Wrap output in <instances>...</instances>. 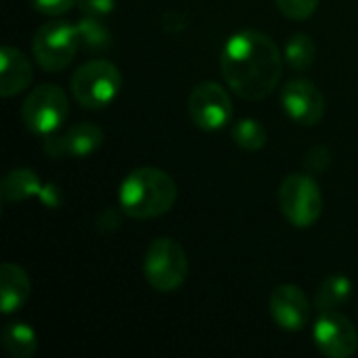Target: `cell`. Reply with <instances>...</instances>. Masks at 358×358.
<instances>
[{"label":"cell","instance_id":"7a4b0ae2","mask_svg":"<svg viewBox=\"0 0 358 358\" xmlns=\"http://www.w3.org/2000/svg\"><path fill=\"white\" fill-rule=\"evenodd\" d=\"M176 201V185L159 168H138L120 187V208L134 220L164 216Z\"/></svg>","mask_w":358,"mask_h":358},{"label":"cell","instance_id":"ffe728a7","mask_svg":"<svg viewBox=\"0 0 358 358\" xmlns=\"http://www.w3.org/2000/svg\"><path fill=\"white\" fill-rule=\"evenodd\" d=\"M233 141L245 151H260L266 145V130L258 120L243 117L233 126Z\"/></svg>","mask_w":358,"mask_h":358},{"label":"cell","instance_id":"5b68a950","mask_svg":"<svg viewBox=\"0 0 358 358\" xmlns=\"http://www.w3.org/2000/svg\"><path fill=\"white\" fill-rule=\"evenodd\" d=\"M69 115L67 94L57 84L36 86L21 105V117L29 132L48 136L61 128Z\"/></svg>","mask_w":358,"mask_h":358},{"label":"cell","instance_id":"8fae6325","mask_svg":"<svg viewBox=\"0 0 358 358\" xmlns=\"http://www.w3.org/2000/svg\"><path fill=\"white\" fill-rule=\"evenodd\" d=\"M103 145V130L92 124H76L61 134H48L44 141V153L48 157H86Z\"/></svg>","mask_w":358,"mask_h":358},{"label":"cell","instance_id":"ba28073f","mask_svg":"<svg viewBox=\"0 0 358 358\" xmlns=\"http://www.w3.org/2000/svg\"><path fill=\"white\" fill-rule=\"evenodd\" d=\"M189 115L201 130L214 132L224 128L233 117V103L229 92L216 82H201L189 96Z\"/></svg>","mask_w":358,"mask_h":358},{"label":"cell","instance_id":"6da1fadb","mask_svg":"<svg viewBox=\"0 0 358 358\" xmlns=\"http://www.w3.org/2000/svg\"><path fill=\"white\" fill-rule=\"evenodd\" d=\"M220 71L229 88L245 101L268 96L283 73V57L271 36L243 29L229 38L220 55Z\"/></svg>","mask_w":358,"mask_h":358},{"label":"cell","instance_id":"9c48e42d","mask_svg":"<svg viewBox=\"0 0 358 358\" xmlns=\"http://www.w3.org/2000/svg\"><path fill=\"white\" fill-rule=\"evenodd\" d=\"M313 338L319 352L329 358H348L358 350V334L355 325L338 310L321 313L315 323Z\"/></svg>","mask_w":358,"mask_h":358},{"label":"cell","instance_id":"8992f818","mask_svg":"<svg viewBox=\"0 0 358 358\" xmlns=\"http://www.w3.org/2000/svg\"><path fill=\"white\" fill-rule=\"evenodd\" d=\"M279 208L296 229L313 227L323 212V195L308 174H289L279 187Z\"/></svg>","mask_w":358,"mask_h":358},{"label":"cell","instance_id":"2e32d148","mask_svg":"<svg viewBox=\"0 0 358 358\" xmlns=\"http://www.w3.org/2000/svg\"><path fill=\"white\" fill-rule=\"evenodd\" d=\"M2 348L8 357L29 358L38 348L36 331L27 323H8L2 329Z\"/></svg>","mask_w":358,"mask_h":358},{"label":"cell","instance_id":"7c38bea8","mask_svg":"<svg viewBox=\"0 0 358 358\" xmlns=\"http://www.w3.org/2000/svg\"><path fill=\"white\" fill-rule=\"evenodd\" d=\"M273 321L285 331H302L310 321V302L298 285H279L268 300Z\"/></svg>","mask_w":358,"mask_h":358},{"label":"cell","instance_id":"e0dca14e","mask_svg":"<svg viewBox=\"0 0 358 358\" xmlns=\"http://www.w3.org/2000/svg\"><path fill=\"white\" fill-rule=\"evenodd\" d=\"M350 294H352V281L346 275H334L319 287L315 296V308L319 313L338 310L342 304L348 302Z\"/></svg>","mask_w":358,"mask_h":358},{"label":"cell","instance_id":"5bb4252c","mask_svg":"<svg viewBox=\"0 0 358 358\" xmlns=\"http://www.w3.org/2000/svg\"><path fill=\"white\" fill-rule=\"evenodd\" d=\"M31 294V281L27 277V273L13 264V262H4L0 266V308L2 315H10L17 313Z\"/></svg>","mask_w":358,"mask_h":358},{"label":"cell","instance_id":"603a6c76","mask_svg":"<svg viewBox=\"0 0 358 358\" xmlns=\"http://www.w3.org/2000/svg\"><path fill=\"white\" fill-rule=\"evenodd\" d=\"M78 0H29V4L42 13V15H48V17H59V15H65L69 8L76 6Z\"/></svg>","mask_w":358,"mask_h":358},{"label":"cell","instance_id":"44dd1931","mask_svg":"<svg viewBox=\"0 0 358 358\" xmlns=\"http://www.w3.org/2000/svg\"><path fill=\"white\" fill-rule=\"evenodd\" d=\"M275 2H277L279 10L292 21L308 19L319 6V0H275Z\"/></svg>","mask_w":358,"mask_h":358},{"label":"cell","instance_id":"ac0fdd59","mask_svg":"<svg viewBox=\"0 0 358 358\" xmlns=\"http://www.w3.org/2000/svg\"><path fill=\"white\" fill-rule=\"evenodd\" d=\"M80 44L88 50H107L111 46V31L105 23H101L99 17H82V21L76 25Z\"/></svg>","mask_w":358,"mask_h":358},{"label":"cell","instance_id":"3957f363","mask_svg":"<svg viewBox=\"0 0 358 358\" xmlns=\"http://www.w3.org/2000/svg\"><path fill=\"white\" fill-rule=\"evenodd\" d=\"M143 273L147 283L159 292L170 294L176 292L189 275V260L185 248L172 237L155 239L145 254Z\"/></svg>","mask_w":358,"mask_h":358},{"label":"cell","instance_id":"52a82bcc","mask_svg":"<svg viewBox=\"0 0 358 358\" xmlns=\"http://www.w3.org/2000/svg\"><path fill=\"white\" fill-rule=\"evenodd\" d=\"M80 46L82 44H80L78 27L69 25L67 21L44 23L36 31L34 42H31L34 57L44 71L65 69L73 61Z\"/></svg>","mask_w":358,"mask_h":358},{"label":"cell","instance_id":"7402d4cb","mask_svg":"<svg viewBox=\"0 0 358 358\" xmlns=\"http://www.w3.org/2000/svg\"><path fill=\"white\" fill-rule=\"evenodd\" d=\"M76 6L80 8L82 17H107L115 8V0H78Z\"/></svg>","mask_w":358,"mask_h":358},{"label":"cell","instance_id":"9a60e30c","mask_svg":"<svg viewBox=\"0 0 358 358\" xmlns=\"http://www.w3.org/2000/svg\"><path fill=\"white\" fill-rule=\"evenodd\" d=\"M44 189L40 185V178L36 176V172L19 168L13 170L4 176L2 187H0V195L4 203H17V201H25L34 195H40Z\"/></svg>","mask_w":358,"mask_h":358},{"label":"cell","instance_id":"d6986e66","mask_svg":"<svg viewBox=\"0 0 358 358\" xmlns=\"http://www.w3.org/2000/svg\"><path fill=\"white\" fill-rule=\"evenodd\" d=\"M317 46L306 34H294L285 44V61L296 71H304L315 63Z\"/></svg>","mask_w":358,"mask_h":358},{"label":"cell","instance_id":"30bf717a","mask_svg":"<svg viewBox=\"0 0 358 358\" xmlns=\"http://www.w3.org/2000/svg\"><path fill=\"white\" fill-rule=\"evenodd\" d=\"M285 113L300 126H315L325 115L323 92L308 80H289L281 92Z\"/></svg>","mask_w":358,"mask_h":358},{"label":"cell","instance_id":"277c9868","mask_svg":"<svg viewBox=\"0 0 358 358\" xmlns=\"http://www.w3.org/2000/svg\"><path fill=\"white\" fill-rule=\"evenodd\" d=\"M122 88V73L120 69L105 61L92 59L78 67L71 76V92L73 99L86 109H103L107 107Z\"/></svg>","mask_w":358,"mask_h":358},{"label":"cell","instance_id":"4fadbf2b","mask_svg":"<svg viewBox=\"0 0 358 358\" xmlns=\"http://www.w3.org/2000/svg\"><path fill=\"white\" fill-rule=\"evenodd\" d=\"M0 94L4 99L23 92L31 84V63L21 50L4 46L0 50Z\"/></svg>","mask_w":358,"mask_h":358}]
</instances>
